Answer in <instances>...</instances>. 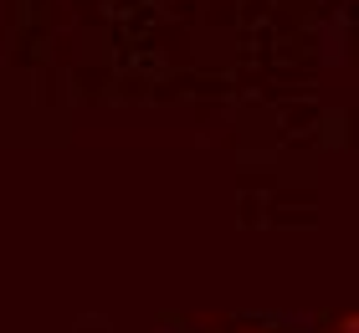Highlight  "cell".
<instances>
[{
	"label": "cell",
	"instance_id": "obj_1",
	"mask_svg": "<svg viewBox=\"0 0 359 333\" xmlns=\"http://www.w3.org/2000/svg\"><path fill=\"white\" fill-rule=\"evenodd\" d=\"M329 333H359V318L354 313H339V318L329 323Z\"/></svg>",
	"mask_w": 359,
	"mask_h": 333
},
{
	"label": "cell",
	"instance_id": "obj_2",
	"mask_svg": "<svg viewBox=\"0 0 359 333\" xmlns=\"http://www.w3.org/2000/svg\"><path fill=\"white\" fill-rule=\"evenodd\" d=\"M236 333H283V328H236Z\"/></svg>",
	"mask_w": 359,
	"mask_h": 333
}]
</instances>
